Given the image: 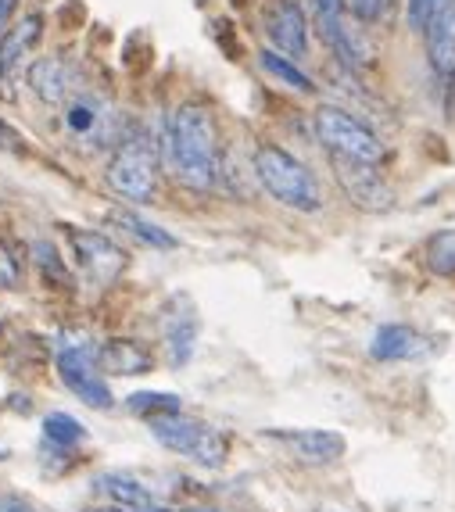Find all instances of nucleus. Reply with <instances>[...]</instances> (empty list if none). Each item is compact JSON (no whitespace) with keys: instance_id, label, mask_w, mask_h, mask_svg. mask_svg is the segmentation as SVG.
I'll use <instances>...</instances> for the list:
<instances>
[{"instance_id":"nucleus-1","label":"nucleus","mask_w":455,"mask_h":512,"mask_svg":"<svg viewBox=\"0 0 455 512\" xmlns=\"http://www.w3.org/2000/svg\"><path fill=\"white\" fill-rule=\"evenodd\" d=\"M162 158L169 165L172 180L183 183L187 190H205L215 187L219 180V133H215V119L205 104H180L165 122L162 133Z\"/></svg>"},{"instance_id":"nucleus-2","label":"nucleus","mask_w":455,"mask_h":512,"mask_svg":"<svg viewBox=\"0 0 455 512\" xmlns=\"http://www.w3.org/2000/svg\"><path fill=\"white\" fill-rule=\"evenodd\" d=\"M255 180L262 183L269 197H276L284 208L294 212H319L323 208V187H319L316 172L305 162H298L291 151L276 144L255 147Z\"/></svg>"},{"instance_id":"nucleus-3","label":"nucleus","mask_w":455,"mask_h":512,"mask_svg":"<svg viewBox=\"0 0 455 512\" xmlns=\"http://www.w3.org/2000/svg\"><path fill=\"white\" fill-rule=\"evenodd\" d=\"M147 430L155 434V441L162 448L176 455H187L190 462H198L205 470H219L230 452V441H226L223 430L208 427L201 419L183 416V412H165V416L147 419Z\"/></svg>"},{"instance_id":"nucleus-4","label":"nucleus","mask_w":455,"mask_h":512,"mask_svg":"<svg viewBox=\"0 0 455 512\" xmlns=\"http://www.w3.org/2000/svg\"><path fill=\"white\" fill-rule=\"evenodd\" d=\"M104 180L122 201H133V205H147L158 197V147L144 133H133V137L119 140L112 162L104 169Z\"/></svg>"},{"instance_id":"nucleus-5","label":"nucleus","mask_w":455,"mask_h":512,"mask_svg":"<svg viewBox=\"0 0 455 512\" xmlns=\"http://www.w3.org/2000/svg\"><path fill=\"white\" fill-rule=\"evenodd\" d=\"M312 126H316L319 144L327 147L330 154H341V158H352V162H366V165L387 162V147L380 144V137L366 122L355 119L352 111L323 104L312 115Z\"/></svg>"},{"instance_id":"nucleus-6","label":"nucleus","mask_w":455,"mask_h":512,"mask_svg":"<svg viewBox=\"0 0 455 512\" xmlns=\"http://www.w3.org/2000/svg\"><path fill=\"white\" fill-rule=\"evenodd\" d=\"M58 376L61 384L76 394L79 402L90 405L97 412H108L115 405L112 387L104 384L101 369H97V359L90 348H65L58 355Z\"/></svg>"},{"instance_id":"nucleus-7","label":"nucleus","mask_w":455,"mask_h":512,"mask_svg":"<svg viewBox=\"0 0 455 512\" xmlns=\"http://www.w3.org/2000/svg\"><path fill=\"white\" fill-rule=\"evenodd\" d=\"M330 165H334L337 183H341V190L348 194V201L355 208H362V212H387V208L395 205V190L387 187L377 165L352 162V158H341V154H330Z\"/></svg>"},{"instance_id":"nucleus-8","label":"nucleus","mask_w":455,"mask_h":512,"mask_svg":"<svg viewBox=\"0 0 455 512\" xmlns=\"http://www.w3.org/2000/svg\"><path fill=\"white\" fill-rule=\"evenodd\" d=\"M309 8H312V26H316L319 40L327 43V51L341 65H348V69H362L370 58H366L362 43L355 40V33L344 22V15H348L344 0H309Z\"/></svg>"},{"instance_id":"nucleus-9","label":"nucleus","mask_w":455,"mask_h":512,"mask_svg":"<svg viewBox=\"0 0 455 512\" xmlns=\"http://www.w3.org/2000/svg\"><path fill=\"white\" fill-rule=\"evenodd\" d=\"M43 36V18L40 15H26L18 18L8 33L0 36V97L11 101L15 97V83L26 69V61L36 54Z\"/></svg>"},{"instance_id":"nucleus-10","label":"nucleus","mask_w":455,"mask_h":512,"mask_svg":"<svg viewBox=\"0 0 455 512\" xmlns=\"http://www.w3.org/2000/svg\"><path fill=\"white\" fill-rule=\"evenodd\" d=\"M65 129H69L76 140H83V144H90V140H94V147L112 144L115 140V115L101 97L76 94L69 104H65Z\"/></svg>"},{"instance_id":"nucleus-11","label":"nucleus","mask_w":455,"mask_h":512,"mask_svg":"<svg viewBox=\"0 0 455 512\" xmlns=\"http://www.w3.org/2000/svg\"><path fill=\"white\" fill-rule=\"evenodd\" d=\"M269 441L284 444L287 452L301 462H312V466H327V462H337L348 448L341 434L334 430H266Z\"/></svg>"},{"instance_id":"nucleus-12","label":"nucleus","mask_w":455,"mask_h":512,"mask_svg":"<svg viewBox=\"0 0 455 512\" xmlns=\"http://www.w3.org/2000/svg\"><path fill=\"white\" fill-rule=\"evenodd\" d=\"M198 312L190 305V298H172V305L165 308L162 316V344L165 355H169V366H183L194 355V344H198Z\"/></svg>"},{"instance_id":"nucleus-13","label":"nucleus","mask_w":455,"mask_h":512,"mask_svg":"<svg viewBox=\"0 0 455 512\" xmlns=\"http://www.w3.org/2000/svg\"><path fill=\"white\" fill-rule=\"evenodd\" d=\"M266 33L276 43L280 54L291 58H305L309 51V18L294 0H273L266 11Z\"/></svg>"},{"instance_id":"nucleus-14","label":"nucleus","mask_w":455,"mask_h":512,"mask_svg":"<svg viewBox=\"0 0 455 512\" xmlns=\"http://www.w3.org/2000/svg\"><path fill=\"white\" fill-rule=\"evenodd\" d=\"M29 83L43 104H69L79 94V69L69 58H40L29 65Z\"/></svg>"},{"instance_id":"nucleus-15","label":"nucleus","mask_w":455,"mask_h":512,"mask_svg":"<svg viewBox=\"0 0 455 512\" xmlns=\"http://www.w3.org/2000/svg\"><path fill=\"white\" fill-rule=\"evenodd\" d=\"M69 244H72V255L79 258V265H83L94 280H104V283L115 280V276L122 273V265H126V255L97 230H72Z\"/></svg>"},{"instance_id":"nucleus-16","label":"nucleus","mask_w":455,"mask_h":512,"mask_svg":"<svg viewBox=\"0 0 455 512\" xmlns=\"http://www.w3.org/2000/svg\"><path fill=\"white\" fill-rule=\"evenodd\" d=\"M427 351H430L427 337H423L420 330H413V326H402V323L380 326L370 341V355L380 362H409V359L427 355Z\"/></svg>"},{"instance_id":"nucleus-17","label":"nucleus","mask_w":455,"mask_h":512,"mask_svg":"<svg viewBox=\"0 0 455 512\" xmlns=\"http://www.w3.org/2000/svg\"><path fill=\"white\" fill-rule=\"evenodd\" d=\"M104 502H112L115 509H129V512H158L155 495L147 491L140 480L126 477V473H101L90 484Z\"/></svg>"},{"instance_id":"nucleus-18","label":"nucleus","mask_w":455,"mask_h":512,"mask_svg":"<svg viewBox=\"0 0 455 512\" xmlns=\"http://www.w3.org/2000/svg\"><path fill=\"white\" fill-rule=\"evenodd\" d=\"M94 359L101 373H112V376H144L147 369L155 366L151 351L137 341H104L94 351Z\"/></svg>"},{"instance_id":"nucleus-19","label":"nucleus","mask_w":455,"mask_h":512,"mask_svg":"<svg viewBox=\"0 0 455 512\" xmlns=\"http://www.w3.org/2000/svg\"><path fill=\"white\" fill-rule=\"evenodd\" d=\"M423 36H427L430 69L448 79L455 72V0H448L445 8L438 11V18L430 22Z\"/></svg>"},{"instance_id":"nucleus-20","label":"nucleus","mask_w":455,"mask_h":512,"mask_svg":"<svg viewBox=\"0 0 455 512\" xmlns=\"http://www.w3.org/2000/svg\"><path fill=\"white\" fill-rule=\"evenodd\" d=\"M108 222H112V226H119L122 233H129V237H137L140 244H147V248H158V251L176 248V237H172L169 230H162L158 222L137 215L133 208H115V212H108Z\"/></svg>"},{"instance_id":"nucleus-21","label":"nucleus","mask_w":455,"mask_h":512,"mask_svg":"<svg viewBox=\"0 0 455 512\" xmlns=\"http://www.w3.org/2000/svg\"><path fill=\"white\" fill-rule=\"evenodd\" d=\"M33 262H36V273H40V280L47 283V287H54V291H69L72 287V276H69V269H65V258H61V251L54 248L51 240H36Z\"/></svg>"},{"instance_id":"nucleus-22","label":"nucleus","mask_w":455,"mask_h":512,"mask_svg":"<svg viewBox=\"0 0 455 512\" xmlns=\"http://www.w3.org/2000/svg\"><path fill=\"white\" fill-rule=\"evenodd\" d=\"M40 430H43V441L51 444V448H65V452H72L76 444L86 441L83 423L76 416H69V412H47Z\"/></svg>"},{"instance_id":"nucleus-23","label":"nucleus","mask_w":455,"mask_h":512,"mask_svg":"<svg viewBox=\"0 0 455 512\" xmlns=\"http://www.w3.org/2000/svg\"><path fill=\"white\" fill-rule=\"evenodd\" d=\"M258 65H262V69H266L273 79H280L284 86L298 90V94H312V90H316V83H312L309 72H301L298 65H294V58H287V54L262 51V54H258Z\"/></svg>"},{"instance_id":"nucleus-24","label":"nucleus","mask_w":455,"mask_h":512,"mask_svg":"<svg viewBox=\"0 0 455 512\" xmlns=\"http://www.w3.org/2000/svg\"><path fill=\"white\" fill-rule=\"evenodd\" d=\"M126 409L147 423L151 416H165V412H183V402H180V394L137 391V394H129V398H126Z\"/></svg>"},{"instance_id":"nucleus-25","label":"nucleus","mask_w":455,"mask_h":512,"mask_svg":"<svg viewBox=\"0 0 455 512\" xmlns=\"http://www.w3.org/2000/svg\"><path fill=\"white\" fill-rule=\"evenodd\" d=\"M427 265L430 273L438 276H455V230H441L427 240Z\"/></svg>"},{"instance_id":"nucleus-26","label":"nucleus","mask_w":455,"mask_h":512,"mask_svg":"<svg viewBox=\"0 0 455 512\" xmlns=\"http://www.w3.org/2000/svg\"><path fill=\"white\" fill-rule=\"evenodd\" d=\"M22 283V258H18V248L0 240V291H15Z\"/></svg>"},{"instance_id":"nucleus-27","label":"nucleus","mask_w":455,"mask_h":512,"mask_svg":"<svg viewBox=\"0 0 455 512\" xmlns=\"http://www.w3.org/2000/svg\"><path fill=\"white\" fill-rule=\"evenodd\" d=\"M448 0H409V26L416 33H427V26L438 18V11L445 8Z\"/></svg>"},{"instance_id":"nucleus-28","label":"nucleus","mask_w":455,"mask_h":512,"mask_svg":"<svg viewBox=\"0 0 455 512\" xmlns=\"http://www.w3.org/2000/svg\"><path fill=\"white\" fill-rule=\"evenodd\" d=\"M391 4H395V0H344L348 15H355L359 22H380V18H387Z\"/></svg>"},{"instance_id":"nucleus-29","label":"nucleus","mask_w":455,"mask_h":512,"mask_svg":"<svg viewBox=\"0 0 455 512\" xmlns=\"http://www.w3.org/2000/svg\"><path fill=\"white\" fill-rule=\"evenodd\" d=\"M0 512H40V509L22 495H0Z\"/></svg>"},{"instance_id":"nucleus-30","label":"nucleus","mask_w":455,"mask_h":512,"mask_svg":"<svg viewBox=\"0 0 455 512\" xmlns=\"http://www.w3.org/2000/svg\"><path fill=\"white\" fill-rule=\"evenodd\" d=\"M15 11H18V0H0V36L8 33V22Z\"/></svg>"},{"instance_id":"nucleus-31","label":"nucleus","mask_w":455,"mask_h":512,"mask_svg":"<svg viewBox=\"0 0 455 512\" xmlns=\"http://www.w3.org/2000/svg\"><path fill=\"white\" fill-rule=\"evenodd\" d=\"M448 111H452V119H455V72L448 76Z\"/></svg>"},{"instance_id":"nucleus-32","label":"nucleus","mask_w":455,"mask_h":512,"mask_svg":"<svg viewBox=\"0 0 455 512\" xmlns=\"http://www.w3.org/2000/svg\"><path fill=\"white\" fill-rule=\"evenodd\" d=\"M4 459H11V448H4V444H0V462Z\"/></svg>"},{"instance_id":"nucleus-33","label":"nucleus","mask_w":455,"mask_h":512,"mask_svg":"<svg viewBox=\"0 0 455 512\" xmlns=\"http://www.w3.org/2000/svg\"><path fill=\"white\" fill-rule=\"evenodd\" d=\"M90 512H129V509H90ZM162 512V509H158Z\"/></svg>"}]
</instances>
